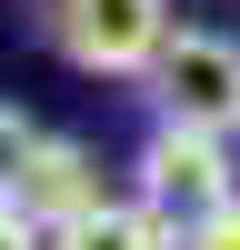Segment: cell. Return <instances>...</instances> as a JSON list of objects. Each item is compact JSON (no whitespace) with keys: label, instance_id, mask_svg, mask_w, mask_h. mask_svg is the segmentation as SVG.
I'll list each match as a JSON object with an SVG mask.
<instances>
[{"label":"cell","instance_id":"1","mask_svg":"<svg viewBox=\"0 0 240 250\" xmlns=\"http://www.w3.org/2000/svg\"><path fill=\"white\" fill-rule=\"evenodd\" d=\"M170 40V0H50V50L90 80H150Z\"/></svg>","mask_w":240,"mask_h":250},{"label":"cell","instance_id":"2","mask_svg":"<svg viewBox=\"0 0 240 250\" xmlns=\"http://www.w3.org/2000/svg\"><path fill=\"white\" fill-rule=\"evenodd\" d=\"M150 110L200 120V130H240V40L230 30H170L150 60Z\"/></svg>","mask_w":240,"mask_h":250},{"label":"cell","instance_id":"3","mask_svg":"<svg viewBox=\"0 0 240 250\" xmlns=\"http://www.w3.org/2000/svg\"><path fill=\"white\" fill-rule=\"evenodd\" d=\"M240 190L230 170V130H200V120H150L140 140V200H160L170 220H200Z\"/></svg>","mask_w":240,"mask_h":250},{"label":"cell","instance_id":"4","mask_svg":"<svg viewBox=\"0 0 240 250\" xmlns=\"http://www.w3.org/2000/svg\"><path fill=\"white\" fill-rule=\"evenodd\" d=\"M10 200L30 220H80V210H100V160L80 150V140H60V130H30V120L10 110Z\"/></svg>","mask_w":240,"mask_h":250},{"label":"cell","instance_id":"5","mask_svg":"<svg viewBox=\"0 0 240 250\" xmlns=\"http://www.w3.org/2000/svg\"><path fill=\"white\" fill-rule=\"evenodd\" d=\"M50 250H180V220L160 210V200H100V210L60 220Z\"/></svg>","mask_w":240,"mask_h":250},{"label":"cell","instance_id":"6","mask_svg":"<svg viewBox=\"0 0 240 250\" xmlns=\"http://www.w3.org/2000/svg\"><path fill=\"white\" fill-rule=\"evenodd\" d=\"M180 250H240V200H220V210L180 220Z\"/></svg>","mask_w":240,"mask_h":250},{"label":"cell","instance_id":"7","mask_svg":"<svg viewBox=\"0 0 240 250\" xmlns=\"http://www.w3.org/2000/svg\"><path fill=\"white\" fill-rule=\"evenodd\" d=\"M0 250H50V220H30L10 190H0Z\"/></svg>","mask_w":240,"mask_h":250}]
</instances>
